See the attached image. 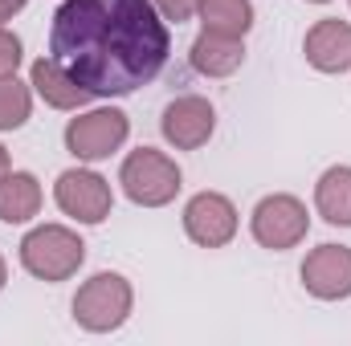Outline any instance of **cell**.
I'll return each mask as SVG.
<instances>
[{
	"instance_id": "cell-1",
	"label": "cell",
	"mask_w": 351,
	"mask_h": 346,
	"mask_svg": "<svg viewBox=\"0 0 351 346\" xmlns=\"http://www.w3.org/2000/svg\"><path fill=\"white\" fill-rule=\"evenodd\" d=\"M49 53L90 94L123 98L160 78L172 37L152 0H66L53 12Z\"/></svg>"
},
{
	"instance_id": "cell-2",
	"label": "cell",
	"mask_w": 351,
	"mask_h": 346,
	"mask_svg": "<svg viewBox=\"0 0 351 346\" xmlns=\"http://www.w3.org/2000/svg\"><path fill=\"white\" fill-rule=\"evenodd\" d=\"M86 261V245L78 232L62 224H41L21 241V265L37 281H70Z\"/></svg>"
},
{
	"instance_id": "cell-3",
	"label": "cell",
	"mask_w": 351,
	"mask_h": 346,
	"mask_svg": "<svg viewBox=\"0 0 351 346\" xmlns=\"http://www.w3.org/2000/svg\"><path fill=\"white\" fill-rule=\"evenodd\" d=\"M131 281L119 273H94L74 297V322L90 334H110L127 322L131 314Z\"/></svg>"
},
{
	"instance_id": "cell-4",
	"label": "cell",
	"mask_w": 351,
	"mask_h": 346,
	"mask_svg": "<svg viewBox=\"0 0 351 346\" xmlns=\"http://www.w3.org/2000/svg\"><path fill=\"white\" fill-rule=\"evenodd\" d=\"M119 183L127 191L131 204H143V208H164L172 204L176 191H180V168L164 151L156 147H139L123 159V172H119Z\"/></svg>"
},
{
	"instance_id": "cell-5",
	"label": "cell",
	"mask_w": 351,
	"mask_h": 346,
	"mask_svg": "<svg viewBox=\"0 0 351 346\" xmlns=\"http://www.w3.org/2000/svg\"><path fill=\"white\" fill-rule=\"evenodd\" d=\"M131 135V122L123 110L114 106H102V110H90L82 118H70L66 127V147L74 159H86V163H98L106 155H114Z\"/></svg>"
},
{
	"instance_id": "cell-6",
	"label": "cell",
	"mask_w": 351,
	"mask_h": 346,
	"mask_svg": "<svg viewBox=\"0 0 351 346\" xmlns=\"http://www.w3.org/2000/svg\"><path fill=\"white\" fill-rule=\"evenodd\" d=\"M250 224H254V241L262 249L282 253V249H294L306 237L311 216H306L302 200H294V196H265L262 204L254 208V220Z\"/></svg>"
},
{
	"instance_id": "cell-7",
	"label": "cell",
	"mask_w": 351,
	"mask_h": 346,
	"mask_svg": "<svg viewBox=\"0 0 351 346\" xmlns=\"http://www.w3.org/2000/svg\"><path fill=\"white\" fill-rule=\"evenodd\" d=\"M53 200H58V208H62L66 216H74V220H82V224H102V220L110 216V204H114L110 183L98 172H82V168L58 175Z\"/></svg>"
},
{
	"instance_id": "cell-8",
	"label": "cell",
	"mask_w": 351,
	"mask_h": 346,
	"mask_svg": "<svg viewBox=\"0 0 351 346\" xmlns=\"http://www.w3.org/2000/svg\"><path fill=\"white\" fill-rule=\"evenodd\" d=\"M184 232L200 249H225L237 237V208L221 191H200L184 208Z\"/></svg>"
},
{
	"instance_id": "cell-9",
	"label": "cell",
	"mask_w": 351,
	"mask_h": 346,
	"mask_svg": "<svg viewBox=\"0 0 351 346\" xmlns=\"http://www.w3.org/2000/svg\"><path fill=\"white\" fill-rule=\"evenodd\" d=\"M160 131H164V139L172 143L176 151H196V147H204V143L213 139V131H217V110H213L204 98L184 94V98L168 102V110H164V118H160Z\"/></svg>"
},
{
	"instance_id": "cell-10",
	"label": "cell",
	"mask_w": 351,
	"mask_h": 346,
	"mask_svg": "<svg viewBox=\"0 0 351 346\" xmlns=\"http://www.w3.org/2000/svg\"><path fill=\"white\" fill-rule=\"evenodd\" d=\"M302 285L319 302H339L351 297V249L343 245H319L302 261Z\"/></svg>"
},
{
	"instance_id": "cell-11",
	"label": "cell",
	"mask_w": 351,
	"mask_h": 346,
	"mask_svg": "<svg viewBox=\"0 0 351 346\" xmlns=\"http://www.w3.org/2000/svg\"><path fill=\"white\" fill-rule=\"evenodd\" d=\"M302 53L315 70L323 74H343L351 66V25L348 21H319L306 41H302Z\"/></svg>"
},
{
	"instance_id": "cell-12",
	"label": "cell",
	"mask_w": 351,
	"mask_h": 346,
	"mask_svg": "<svg viewBox=\"0 0 351 346\" xmlns=\"http://www.w3.org/2000/svg\"><path fill=\"white\" fill-rule=\"evenodd\" d=\"M29 78H33V90H37L53 110H78V106H86L90 98H94V94H90L62 62H53V57L33 62V74H29Z\"/></svg>"
},
{
	"instance_id": "cell-13",
	"label": "cell",
	"mask_w": 351,
	"mask_h": 346,
	"mask_svg": "<svg viewBox=\"0 0 351 346\" xmlns=\"http://www.w3.org/2000/svg\"><path fill=\"white\" fill-rule=\"evenodd\" d=\"M241 62H245V45H241V37H229V33L204 29V33L192 41V66H196L204 78H229Z\"/></svg>"
},
{
	"instance_id": "cell-14",
	"label": "cell",
	"mask_w": 351,
	"mask_h": 346,
	"mask_svg": "<svg viewBox=\"0 0 351 346\" xmlns=\"http://www.w3.org/2000/svg\"><path fill=\"white\" fill-rule=\"evenodd\" d=\"M315 208L327 224L351 228V168H327L315 183Z\"/></svg>"
},
{
	"instance_id": "cell-15",
	"label": "cell",
	"mask_w": 351,
	"mask_h": 346,
	"mask_svg": "<svg viewBox=\"0 0 351 346\" xmlns=\"http://www.w3.org/2000/svg\"><path fill=\"white\" fill-rule=\"evenodd\" d=\"M41 212V183L29 172H8L0 179V220L25 224Z\"/></svg>"
},
{
	"instance_id": "cell-16",
	"label": "cell",
	"mask_w": 351,
	"mask_h": 346,
	"mask_svg": "<svg viewBox=\"0 0 351 346\" xmlns=\"http://www.w3.org/2000/svg\"><path fill=\"white\" fill-rule=\"evenodd\" d=\"M204 29H217V33H229V37H245L250 25H254V4L250 0H200L196 4Z\"/></svg>"
},
{
	"instance_id": "cell-17",
	"label": "cell",
	"mask_w": 351,
	"mask_h": 346,
	"mask_svg": "<svg viewBox=\"0 0 351 346\" xmlns=\"http://www.w3.org/2000/svg\"><path fill=\"white\" fill-rule=\"evenodd\" d=\"M29 110H33L29 86L16 82V74H0V131H16V127H25Z\"/></svg>"
},
{
	"instance_id": "cell-18",
	"label": "cell",
	"mask_w": 351,
	"mask_h": 346,
	"mask_svg": "<svg viewBox=\"0 0 351 346\" xmlns=\"http://www.w3.org/2000/svg\"><path fill=\"white\" fill-rule=\"evenodd\" d=\"M16 66H21V41L8 29H0V74H16Z\"/></svg>"
},
{
	"instance_id": "cell-19",
	"label": "cell",
	"mask_w": 351,
	"mask_h": 346,
	"mask_svg": "<svg viewBox=\"0 0 351 346\" xmlns=\"http://www.w3.org/2000/svg\"><path fill=\"white\" fill-rule=\"evenodd\" d=\"M152 4L164 12V21H176V25H180V21H188V16L196 12L200 0H152Z\"/></svg>"
},
{
	"instance_id": "cell-20",
	"label": "cell",
	"mask_w": 351,
	"mask_h": 346,
	"mask_svg": "<svg viewBox=\"0 0 351 346\" xmlns=\"http://www.w3.org/2000/svg\"><path fill=\"white\" fill-rule=\"evenodd\" d=\"M25 8V0H0V21H8L12 12H21Z\"/></svg>"
},
{
	"instance_id": "cell-21",
	"label": "cell",
	"mask_w": 351,
	"mask_h": 346,
	"mask_svg": "<svg viewBox=\"0 0 351 346\" xmlns=\"http://www.w3.org/2000/svg\"><path fill=\"white\" fill-rule=\"evenodd\" d=\"M4 175H8V151L0 147V179H4Z\"/></svg>"
},
{
	"instance_id": "cell-22",
	"label": "cell",
	"mask_w": 351,
	"mask_h": 346,
	"mask_svg": "<svg viewBox=\"0 0 351 346\" xmlns=\"http://www.w3.org/2000/svg\"><path fill=\"white\" fill-rule=\"evenodd\" d=\"M4 281H8V265H4V257H0V289H4Z\"/></svg>"
},
{
	"instance_id": "cell-23",
	"label": "cell",
	"mask_w": 351,
	"mask_h": 346,
	"mask_svg": "<svg viewBox=\"0 0 351 346\" xmlns=\"http://www.w3.org/2000/svg\"><path fill=\"white\" fill-rule=\"evenodd\" d=\"M311 4H327V0H311Z\"/></svg>"
}]
</instances>
